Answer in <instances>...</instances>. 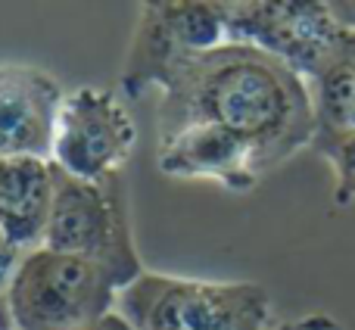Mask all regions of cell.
Returning <instances> with one entry per match:
<instances>
[{"mask_svg": "<svg viewBox=\"0 0 355 330\" xmlns=\"http://www.w3.org/2000/svg\"><path fill=\"white\" fill-rule=\"evenodd\" d=\"M231 41L227 10L215 0H162L144 3L125 56L122 97L137 100L156 87L166 69L187 53L215 50Z\"/></svg>", "mask_w": 355, "mask_h": 330, "instance_id": "7", "label": "cell"}, {"mask_svg": "<svg viewBox=\"0 0 355 330\" xmlns=\"http://www.w3.org/2000/svg\"><path fill=\"white\" fill-rule=\"evenodd\" d=\"M119 290L97 262L41 246L16 259L3 293L12 330H81L116 312Z\"/></svg>", "mask_w": 355, "mask_h": 330, "instance_id": "3", "label": "cell"}, {"mask_svg": "<svg viewBox=\"0 0 355 330\" xmlns=\"http://www.w3.org/2000/svg\"><path fill=\"white\" fill-rule=\"evenodd\" d=\"M0 330H12L10 306H6V293H0Z\"/></svg>", "mask_w": 355, "mask_h": 330, "instance_id": "16", "label": "cell"}, {"mask_svg": "<svg viewBox=\"0 0 355 330\" xmlns=\"http://www.w3.org/2000/svg\"><path fill=\"white\" fill-rule=\"evenodd\" d=\"M135 144L137 125L122 94L110 87H75L62 97L50 162L69 177L100 181L122 175Z\"/></svg>", "mask_w": 355, "mask_h": 330, "instance_id": "5", "label": "cell"}, {"mask_svg": "<svg viewBox=\"0 0 355 330\" xmlns=\"http://www.w3.org/2000/svg\"><path fill=\"white\" fill-rule=\"evenodd\" d=\"M81 330H135V327H131L119 312H110V315H103L100 321H94V324H87Z\"/></svg>", "mask_w": 355, "mask_h": 330, "instance_id": "15", "label": "cell"}, {"mask_svg": "<svg viewBox=\"0 0 355 330\" xmlns=\"http://www.w3.org/2000/svg\"><path fill=\"white\" fill-rule=\"evenodd\" d=\"M135 330H268L271 299L250 281H193L144 271L116 296Z\"/></svg>", "mask_w": 355, "mask_h": 330, "instance_id": "2", "label": "cell"}, {"mask_svg": "<svg viewBox=\"0 0 355 330\" xmlns=\"http://www.w3.org/2000/svg\"><path fill=\"white\" fill-rule=\"evenodd\" d=\"M53 209L44 246L97 262L122 290L137 281L144 275V262L131 231L125 175L81 181L53 168Z\"/></svg>", "mask_w": 355, "mask_h": 330, "instance_id": "4", "label": "cell"}, {"mask_svg": "<svg viewBox=\"0 0 355 330\" xmlns=\"http://www.w3.org/2000/svg\"><path fill=\"white\" fill-rule=\"evenodd\" d=\"M225 10L231 41L277 56L300 78L315 81L334 66L340 22L327 0H237Z\"/></svg>", "mask_w": 355, "mask_h": 330, "instance_id": "6", "label": "cell"}, {"mask_svg": "<svg viewBox=\"0 0 355 330\" xmlns=\"http://www.w3.org/2000/svg\"><path fill=\"white\" fill-rule=\"evenodd\" d=\"M156 87L162 91L159 134L193 122L218 125L250 144L262 175L312 147L315 106L309 81L252 44L227 41L181 56Z\"/></svg>", "mask_w": 355, "mask_h": 330, "instance_id": "1", "label": "cell"}, {"mask_svg": "<svg viewBox=\"0 0 355 330\" xmlns=\"http://www.w3.org/2000/svg\"><path fill=\"white\" fill-rule=\"evenodd\" d=\"M66 87L37 66L0 62V162L47 159Z\"/></svg>", "mask_w": 355, "mask_h": 330, "instance_id": "8", "label": "cell"}, {"mask_svg": "<svg viewBox=\"0 0 355 330\" xmlns=\"http://www.w3.org/2000/svg\"><path fill=\"white\" fill-rule=\"evenodd\" d=\"M156 162L162 175L172 177H209L234 193H246L259 184L256 153L237 134L218 125H181V128L159 134Z\"/></svg>", "mask_w": 355, "mask_h": 330, "instance_id": "9", "label": "cell"}, {"mask_svg": "<svg viewBox=\"0 0 355 330\" xmlns=\"http://www.w3.org/2000/svg\"><path fill=\"white\" fill-rule=\"evenodd\" d=\"M315 106V128H355V72L331 66L309 81Z\"/></svg>", "mask_w": 355, "mask_h": 330, "instance_id": "11", "label": "cell"}, {"mask_svg": "<svg viewBox=\"0 0 355 330\" xmlns=\"http://www.w3.org/2000/svg\"><path fill=\"white\" fill-rule=\"evenodd\" d=\"M268 330H343V327H340L331 315L315 312V315H306V318L287 321V324H277V327H268Z\"/></svg>", "mask_w": 355, "mask_h": 330, "instance_id": "13", "label": "cell"}, {"mask_svg": "<svg viewBox=\"0 0 355 330\" xmlns=\"http://www.w3.org/2000/svg\"><path fill=\"white\" fill-rule=\"evenodd\" d=\"M312 150L334 168V206L355 202V128H315Z\"/></svg>", "mask_w": 355, "mask_h": 330, "instance_id": "12", "label": "cell"}, {"mask_svg": "<svg viewBox=\"0 0 355 330\" xmlns=\"http://www.w3.org/2000/svg\"><path fill=\"white\" fill-rule=\"evenodd\" d=\"M327 6L343 28H355V0H327Z\"/></svg>", "mask_w": 355, "mask_h": 330, "instance_id": "14", "label": "cell"}, {"mask_svg": "<svg viewBox=\"0 0 355 330\" xmlns=\"http://www.w3.org/2000/svg\"><path fill=\"white\" fill-rule=\"evenodd\" d=\"M53 162L3 159L0 162V243L3 256H28L41 250L53 209Z\"/></svg>", "mask_w": 355, "mask_h": 330, "instance_id": "10", "label": "cell"}]
</instances>
